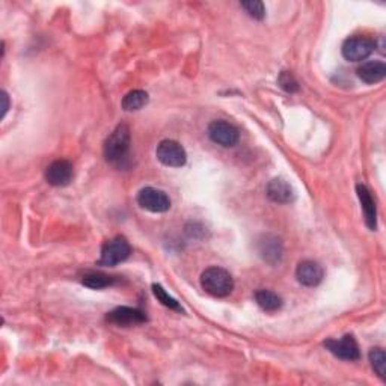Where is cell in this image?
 Here are the masks:
<instances>
[{
	"label": "cell",
	"mask_w": 386,
	"mask_h": 386,
	"mask_svg": "<svg viewBox=\"0 0 386 386\" xmlns=\"http://www.w3.org/2000/svg\"><path fill=\"white\" fill-rule=\"evenodd\" d=\"M130 145L132 134L130 128L125 124H119L115 130L107 136L105 142V157L106 160L116 168H124L130 159Z\"/></svg>",
	"instance_id": "cell-1"
},
{
	"label": "cell",
	"mask_w": 386,
	"mask_h": 386,
	"mask_svg": "<svg viewBox=\"0 0 386 386\" xmlns=\"http://www.w3.org/2000/svg\"><path fill=\"white\" fill-rule=\"evenodd\" d=\"M201 287L210 296L226 298L234 290V279L222 268H208L201 275Z\"/></svg>",
	"instance_id": "cell-2"
},
{
	"label": "cell",
	"mask_w": 386,
	"mask_h": 386,
	"mask_svg": "<svg viewBox=\"0 0 386 386\" xmlns=\"http://www.w3.org/2000/svg\"><path fill=\"white\" fill-rule=\"evenodd\" d=\"M132 255V246L123 236L114 237L112 240H107L101 247V255L98 264L105 268H114V265L124 263L128 256Z\"/></svg>",
	"instance_id": "cell-3"
},
{
	"label": "cell",
	"mask_w": 386,
	"mask_h": 386,
	"mask_svg": "<svg viewBox=\"0 0 386 386\" xmlns=\"http://www.w3.org/2000/svg\"><path fill=\"white\" fill-rule=\"evenodd\" d=\"M376 49V43L369 38V36H362V35H356L350 36L343 43L341 53L343 58L348 62H362Z\"/></svg>",
	"instance_id": "cell-4"
},
{
	"label": "cell",
	"mask_w": 386,
	"mask_h": 386,
	"mask_svg": "<svg viewBox=\"0 0 386 386\" xmlns=\"http://www.w3.org/2000/svg\"><path fill=\"white\" fill-rule=\"evenodd\" d=\"M155 157L157 160L168 168H181L185 167L187 162L186 150L177 141L164 139L157 145L155 150Z\"/></svg>",
	"instance_id": "cell-5"
},
{
	"label": "cell",
	"mask_w": 386,
	"mask_h": 386,
	"mask_svg": "<svg viewBox=\"0 0 386 386\" xmlns=\"http://www.w3.org/2000/svg\"><path fill=\"white\" fill-rule=\"evenodd\" d=\"M137 204L151 213H167L171 208V199L163 190L148 186L137 193Z\"/></svg>",
	"instance_id": "cell-6"
},
{
	"label": "cell",
	"mask_w": 386,
	"mask_h": 386,
	"mask_svg": "<svg viewBox=\"0 0 386 386\" xmlns=\"http://www.w3.org/2000/svg\"><path fill=\"white\" fill-rule=\"evenodd\" d=\"M207 133L211 141L220 146H225V148H233L240 141L238 128L231 123L224 121V119H217V121L210 123Z\"/></svg>",
	"instance_id": "cell-7"
},
{
	"label": "cell",
	"mask_w": 386,
	"mask_h": 386,
	"mask_svg": "<svg viewBox=\"0 0 386 386\" xmlns=\"http://www.w3.org/2000/svg\"><path fill=\"white\" fill-rule=\"evenodd\" d=\"M325 347L338 360L352 362L361 357L360 346H357L353 335H344L341 339H326Z\"/></svg>",
	"instance_id": "cell-8"
},
{
	"label": "cell",
	"mask_w": 386,
	"mask_h": 386,
	"mask_svg": "<svg viewBox=\"0 0 386 386\" xmlns=\"http://www.w3.org/2000/svg\"><path fill=\"white\" fill-rule=\"evenodd\" d=\"M106 320L109 323L123 326V327H130L136 325H142L146 320V314L142 309L130 308V307H118L114 311H110Z\"/></svg>",
	"instance_id": "cell-9"
},
{
	"label": "cell",
	"mask_w": 386,
	"mask_h": 386,
	"mask_svg": "<svg viewBox=\"0 0 386 386\" xmlns=\"http://www.w3.org/2000/svg\"><path fill=\"white\" fill-rule=\"evenodd\" d=\"M72 177H75V168L68 160H54L45 169V180L54 187L68 186Z\"/></svg>",
	"instance_id": "cell-10"
},
{
	"label": "cell",
	"mask_w": 386,
	"mask_h": 386,
	"mask_svg": "<svg viewBox=\"0 0 386 386\" xmlns=\"http://www.w3.org/2000/svg\"><path fill=\"white\" fill-rule=\"evenodd\" d=\"M268 198L275 202V204H291L296 201V192L287 180L284 178H273L269 181L268 187H265Z\"/></svg>",
	"instance_id": "cell-11"
},
{
	"label": "cell",
	"mask_w": 386,
	"mask_h": 386,
	"mask_svg": "<svg viewBox=\"0 0 386 386\" xmlns=\"http://www.w3.org/2000/svg\"><path fill=\"white\" fill-rule=\"evenodd\" d=\"M325 270L321 265L312 260L302 261L296 269V278L303 287H317L323 281Z\"/></svg>",
	"instance_id": "cell-12"
},
{
	"label": "cell",
	"mask_w": 386,
	"mask_h": 386,
	"mask_svg": "<svg viewBox=\"0 0 386 386\" xmlns=\"http://www.w3.org/2000/svg\"><path fill=\"white\" fill-rule=\"evenodd\" d=\"M282 242L281 238L272 234H265L258 240V254L269 264H278L282 260Z\"/></svg>",
	"instance_id": "cell-13"
},
{
	"label": "cell",
	"mask_w": 386,
	"mask_h": 386,
	"mask_svg": "<svg viewBox=\"0 0 386 386\" xmlns=\"http://www.w3.org/2000/svg\"><path fill=\"white\" fill-rule=\"evenodd\" d=\"M356 193H357V198H360V201H361V207H362L364 217H365V225L369 226L371 231H376V229H378V207H376V202L371 196V192L366 186L357 185Z\"/></svg>",
	"instance_id": "cell-14"
},
{
	"label": "cell",
	"mask_w": 386,
	"mask_h": 386,
	"mask_svg": "<svg viewBox=\"0 0 386 386\" xmlns=\"http://www.w3.org/2000/svg\"><path fill=\"white\" fill-rule=\"evenodd\" d=\"M356 75L366 85L379 84L386 76V65L382 61L364 62L362 65L356 70Z\"/></svg>",
	"instance_id": "cell-15"
},
{
	"label": "cell",
	"mask_w": 386,
	"mask_h": 386,
	"mask_svg": "<svg viewBox=\"0 0 386 386\" xmlns=\"http://www.w3.org/2000/svg\"><path fill=\"white\" fill-rule=\"evenodd\" d=\"M255 302L265 312H277L282 308V299L270 290L255 291Z\"/></svg>",
	"instance_id": "cell-16"
},
{
	"label": "cell",
	"mask_w": 386,
	"mask_h": 386,
	"mask_svg": "<svg viewBox=\"0 0 386 386\" xmlns=\"http://www.w3.org/2000/svg\"><path fill=\"white\" fill-rule=\"evenodd\" d=\"M150 97L142 89H133L130 93H127L123 98V109L125 112H136V110H141L148 105Z\"/></svg>",
	"instance_id": "cell-17"
},
{
	"label": "cell",
	"mask_w": 386,
	"mask_h": 386,
	"mask_svg": "<svg viewBox=\"0 0 386 386\" xmlns=\"http://www.w3.org/2000/svg\"><path fill=\"white\" fill-rule=\"evenodd\" d=\"M115 282H116L115 277H110V275L101 273V272H89L85 275L84 278H82V284H84L85 287L93 288V290L112 287Z\"/></svg>",
	"instance_id": "cell-18"
},
{
	"label": "cell",
	"mask_w": 386,
	"mask_h": 386,
	"mask_svg": "<svg viewBox=\"0 0 386 386\" xmlns=\"http://www.w3.org/2000/svg\"><path fill=\"white\" fill-rule=\"evenodd\" d=\"M369 360L371 364V369L376 371L380 379H386V355L380 347H374L369 353Z\"/></svg>",
	"instance_id": "cell-19"
},
{
	"label": "cell",
	"mask_w": 386,
	"mask_h": 386,
	"mask_svg": "<svg viewBox=\"0 0 386 386\" xmlns=\"http://www.w3.org/2000/svg\"><path fill=\"white\" fill-rule=\"evenodd\" d=\"M153 293H154L155 299H157L163 307H167V308L173 309V311H180V312L183 311L180 303L176 299H173L171 294L160 286V284H153Z\"/></svg>",
	"instance_id": "cell-20"
},
{
	"label": "cell",
	"mask_w": 386,
	"mask_h": 386,
	"mask_svg": "<svg viewBox=\"0 0 386 386\" xmlns=\"http://www.w3.org/2000/svg\"><path fill=\"white\" fill-rule=\"evenodd\" d=\"M240 6L245 9L246 14L254 20H263L265 17V8L264 3L260 0H249V2H242Z\"/></svg>",
	"instance_id": "cell-21"
},
{
	"label": "cell",
	"mask_w": 386,
	"mask_h": 386,
	"mask_svg": "<svg viewBox=\"0 0 386 386\" xmlns=\"http://www.w3.org/2000/svg\"><path fill=\"white\" fill-rule=\"evenodd\" d=\"M278 84L288 94H294L299 91V82L293 76L291 71H282L278 77Z\"/></svg>",
	"instance_id": "cell-22"
},
{
	"label": "cell",
	"mask_w": 386,
	"mask_h": 386,
	"mask_svg": "<svg viewBox=\"0 0 386 386\" xmlns=\"http://www.w3.org/2000/svg\"><path fill=\"white\" fill-rule=\"evenodd\" d=\"M0 98H2V119H3L9 109V95L6 91H2V93H0Z\"/></svg>",
	"instance_id": "cell-23"
}]
</instances>
